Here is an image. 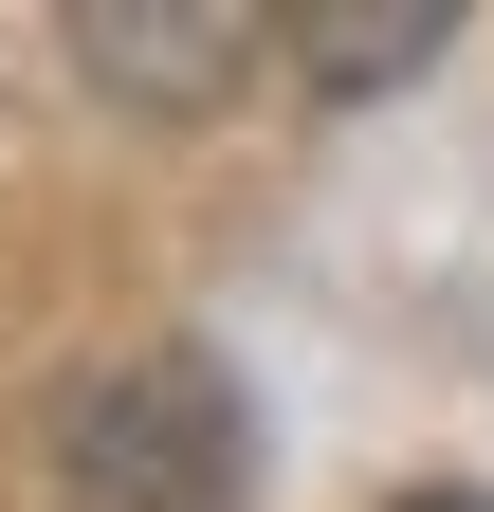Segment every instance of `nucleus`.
I'll return each mask as SVG.
<instances>
[{"label": "nucleus", "mask_w": 494, "mask_h": 512, "mask_svg": "<svg viewBox=\"0 0 494 512\" xmlns=\"http://www.w3.org/2000/svg\"><path fill=\"white\" fill-rule=\"evenodd\" d=\"M74 512H238V476H257V421H238V384L202 348H147V366H110L92 403H74Z\"/></svg>", "instance_id": "f257e3e1"}, {"label": "nucleus", "mask_w": 494, "mask_h": 512, "mask_svg": "<svg viewBox=\"0 0 494 512\" xmlns=\"http://www.w3.org/2000/svg\"><path fill=\"white\" fill-rule=\"evenodd\" d=\"M74 74L92 92H147V110H202V92H238V55H257L275 19H238V0H74Z\"/></svg>", "instance_id": "f03ea898"}, {"label": "nucleus", "mask_w": 494, "mask_h": 512, "mask_svg": "<svg viewBox=\"0 0 494 512\" xmlns=\"http://www.w3.org/2000/svg\"><path fill=\"white\" fill-rule=\"evenodd\" d=\"M275 37L312 55L330 92H385V74H421V55H440L458 19H440V0H312V19H275Z\"/></svg>", "instance_id": "7ed1b4c3"}, {"label": "nucleus", "mask_w": 494, "mask_h": 512, "mask_svg": "<svg viewBox=\"0 0 494 512\" xmlns=\"http://www.w3.org/2000/svg\"><path fill=\"white\" fill-rule=\"evenodd\" d=\"M403 512H494V494H403Z\"/></svg>", "instance_id": "20e7f679"}]
</instances>
